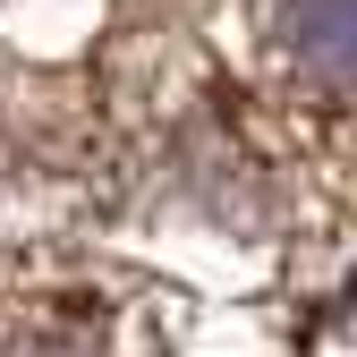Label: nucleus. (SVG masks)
Wrapping results in <instances>:
<instances>
[{
  "label": "nucleus",
  "mask_w": 357,
  "mask_h": 357,
  "mask_svg": "<svg viewBox=\"0 0 357 357\" xmlns=\"http://www.w3.org/2000/svg\"><path fill=\"white\" fill-rule=\"evenodd\" d=\"M273 34H281V60L298 77L332 85V94L357 85V0H281Z\"/></svg>",
  "instance_id": "obj_1"
}]
</instances>
